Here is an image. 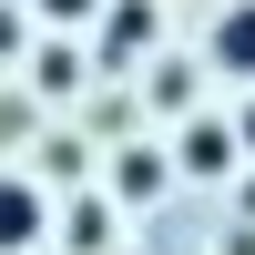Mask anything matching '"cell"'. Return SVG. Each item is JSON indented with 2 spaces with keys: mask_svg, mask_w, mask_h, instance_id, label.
Returning a JSON list of instances; mask_svg holds the SVG:
<instances>
[{
  "mask_svg": "<svg viewBox=\"0 0 255 255\" xmlns=\"http://www.w3.org/2000/svg\"><path fill=\"white\" fill-rule=\"evenodd\" d=\"M41 235H51V194L31 174H0V255H31Z\"/></svg>",
  "mask_w": 255,
  "mask_h": 255,
  "instance_id": "obj_1",
  "label": "cell"
},
{
  "mask_svg": "<svg viewBox=\"0 0 255 255\" xmlns=\"http://www.w3.org/2000/svg\"><path fill=\"white\" fill-rule=\"evenodd\" d=\"M204 61H215L225 82H255V0H225L215 31H204Z\"/></svg>",
  "mask_w": 255,
  "mask_h": 255,
  "instance_id": "obj_2",
  "label": "cell"
},
{
  "mask_svg": "<svg viewBox=\"0 0 255 255\" xmlns=\"http://www.w3.org/2000/svg\"><path fill=\"white\" fill-rule=\"evenodd\" d=\"M235 153H245V143H235V123H184V143H174V163H184V174H235Z\"/></svg>",
  "mask_w": 255,
  "mask_h": 255,
  "instance_id": "obj_3",
  "label": "cell"
},
{
  "mask_svg": "<svg viewBox=\"0 0 255 255\" xmlns=\"http://www.w3.org/2000/svg\"><path fill=\"white\" fill-rule=\"evenodd\" d=\"M163 184H174V153H153V143H133V153L113 163V194H123V204H153Z\"/></svg>",
  "mask_w": 255,
  "mask_h": 255,
  "instance_id": "obj_4",
  "label": "cell"
},
{
  "mask_svg": "<svg viewBox=\"0 0 255 255\" xmlns=\"http://www.w3.org/2000/svg\"><path fill=\"white\" fill-rule=\"evenodd\" d=\"M153 51V0H113V20H102V61H133Z\"/></svg>",
  "mask_w": 255,
  "mask_h": 255,
  "instance_id": "obj_5",
  "label": "cell"
},
{
  "mask_svg": "<svg viewBox=\"0 0 255 255\" xmlns=\"http://www.w3.org/2000/svg\"><path fill=\"white\" fill-rule=\"evenodd\" d=\"M31 82H41V92H72V82H82V51H72V41H51V51L31 61Z\"/></svg>",
  "mask_w": 255,
  "mask_h": 255,
  "instance_id": "obj_6",
  "label": "cell"
},
{
  "mask_svg": "<svg viewBox=\"0 0 255 255\" xmlns=\"http://www.w3.org/2000/svg\"><path fill=\"white\" fill-rule=\"evenodd\" d=\"M61 235H72V255H92V245H113V204H72V225H61Z\"/></svg>",
  "mask_w": 255,
  "mask_h": 255,
  "instance_id": "obj_7",
  "label": "cell"
},
{
  "mask_svg": "<svg viewBox=\"0 0 255 255\" xmlns=\"http://www.w3.org/2000/svg\"><path fill=\"white\" fill-rule=\"evenodd\" d=\"M41 20H51V31H82V20H102V0H31Z\"/></svg>",
  "mask_w": 255,
  "mask_h": 255,
  "instance_id": "obj_8",
  "label": "cell"
},
{
  "mask_svg": "<svg viewBox=\"0 0 255 255\" xmlns=\"http://www.w3.org/2000/svg\"><path fill=\"white\" fill-rule=\"evenodd\" d=\"M10 51H20V10L0 0V61H10Z\"/></svg>",
  "mask_w": 255,
  "mask_h": 255,
  "instance_id": "obj_9",
  "label": "cell"
},
{
  "mask_svg": "<svg viewBox=\"0 0 255 255\" xmlns=\"http://www.w3.org/2000/svg\"><path fill=\"white\" fill-rule=\"evenodd\" d=\"M235 143H245V153H255V102H245V113H235Z\"/></svg>",
  "mask_w": 255,
  "mask_h": 255,
  "instance_id": "obj_10",
  "label": "cell"
}]
</instances>
